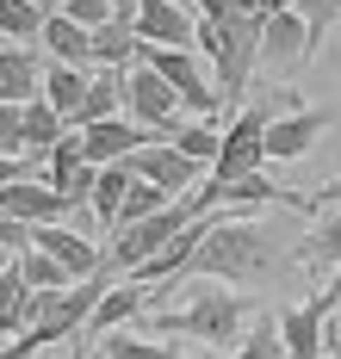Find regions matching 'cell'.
Segmentation results:
<instances>
[{"instance_id":"6","label":"cell","mask_w":341,"mask_h":359,"mask_svg":"<svg viewBox=\"0 0 341 359\" xmlns=\"http://www.w3.org/2000/svg\"><path fill=\"white\" fill-rule=\"evenodd\" d=\"M137 62L161 69L168 81H174V93L187 100L192 118H205V124H211V111H218V87H211V74H205V62H199L192 50H174V43H143V56H137Z\"/></svg>"},{"instance_id":"18","label":"cell","mask_w":341,"mask_h":359,"mask_svg":"<svg viewBox=\"0 0 341 359\" xmlns=\"http://www.w3.org/2000/svg\"><path fill=\"white\" fill-rule=\"evenodd\" d=\"M100 359H205V353H192V347H168V341L131 334V328H112V334H100Z\"/></svg>"},{"instance_id":"14","label":"cell","mask_w":341,"mask_h":359,"mask_svg":"<svg viewBox=\"0 0 341 359\" xmlns=\"http://www.w3.org/2000/svg\"><path fill=\"white\" fill-rule=\"evenodd\" d=\"M44 93V62L32 43H6L0 50V106H25Z\"/></svg>"},{"instance_id":"30","label":"cell","mask_w":341,"mask_h":359,"mask_svg":"<svg viewBox=\"0 0 341 359\" xmlns=\"http://www.w3.org/2000/svg\"><path fill=\"white\" fill-rule=\"evenodd\" d=\"M0 155H25V106H0Z\"/></svg>"},{"instance_id":"12","label":"cell","mask_w":341,"mask_h":359,"mask_svg":"<svg viewBox=\"0 0 341 359\" xmlns=\"http://www.w3.org/2000/svg\"><path fill=\"white\" fill-rule=\"evenodd\" d=\"M323 130H329V111H279L267 124V161H298V155H310V149L323 143Z\"/></svg>"},{"instance_id":"9","label":"cell","mask_w":341,"mask_h":359,"mask_svg":"<svg viewBox=\"0 0 341 359\" xmlns=\"http://www.w3.org/2000/svg\"><path fill=\"white\" fill-rule=\"evenodd\" d=\"M124 168L137 180H155L168 198H180V192H192V180H199L205 161H192L180 143H149V149H137V155H124Z\"/></svg>"},{"instance_id":"15","label":"cell","mask_w":341,"mask_h":359,"mask_svg":"<svg viewBox=\"0 0 341 359\" xmlns=\"http://www.w3.org/2000/svg\"><path fill=\"white\" fill-rule=\"evenodd\" d=\"M38 50H50V62H75V69H93V32H87V25H75L62 6L44 19Z\"/></svg>"},{"instance_id":"35","label":"cell","mask_w":341,"mask_h":359,"mask_svg":"<svg viewBox=\"0 0 341 359\" xmlns=\"http://www.w3.org/2000/svg\"><path fill=\"white\" fill-rule=\"evenodd\" d=\"M6 341H13V328H6V323H0V347H6Z\"/></svg>"},{"instance_id":"22","label":"cell","mask_w":341,"mask_h":359,"mask_svg":"<svg viewBox=\"0 0 341 359\" xmlns=\"http://www.w3.org/2000/svg\"><path fill=\"white\" fill-rule=\"evenodd\" d=\"M229 359H286V334H279V316L267 310V316H255L248 323V334L229 347Z\"/></svg>"},{"instance_id":"32","label":"cell","mask_w":341,"mask_h":359,"mask_svg":"<svg viewBox=\"0 0 341 359\" xmlns=\"http://www.w3.org/2000/svg\"><path fill=\"white\" fill-rule=\"evenodd\" d=\"M236 6H242V13H261V19H267V13H286V6H298V0H236Z\"/></svg>"},{"instance_id":"26","label":"cell","mask_w":341,"mask_h":359,"mask_svg":"<svg viewBox=\"0 0 341 359\" xmlns=\"http://www.w3.org/2000/svg\"><path fill=\"white\" fill-rule=\"evenodd\" d=\"M161 205H168V192H161L155 180H137V186H131V198H124V211H118V229H124V223H143V217H155Z\"/></svg>"},{"instance_id":"8","label":"cell","mask_w":341,"mask_h":359,"mask_svg":"<svg viewBox=\"0 0 341 359\" xmlns=\"http://www.w3.org/2000/svg\"><path fill=\"white\" fill-rule=\"evenodd\" d=\"M149 143H168V137H155L149 124H137L131 111H118L106 124H87L81 130V149H87L93 168H112V161H124V155H137V149H149Z\"/></svg>"},{"instance_id":"23","label":"cell","mask_w":341,"mask_h":359,"mask_svg":"<svg viewBox=\"0 0 341 359\" xmlns=\"http://www.w3.org/2000/svg\"><path fill=\"white\" fill-rule=\"evenodd\" d=\"M19 273H25V285H32V291H69V285H75V273H69L56 254H44V248L19 254Z\"/></svg>"},{"instance_id":"25","label":"cell","mask_w":341,"mask_h":359,"mask_svg":"<svg viewBox=\"0 0 341 359\" xmlns=\"http://www.w3.org/2000/svg\"><path fill=\"white\" fill-rule=\"evenodd\" d=\"M174 143L187 149L192 161H205V168H218V155H224V130H218V124H205V118H192L187 130L174 137Z\"/></svg>"},{"instance_id":"21","label":"cell","mask_w":341,"mask_h":359,"mask_svg":"<svg viewBox=\"0 0 341 359\" xmlns=\"http://www.w3.org/2000/svg\"><path fill=\"white\" fill-rule=\"evenodd\" d=\"M137 56H143V37L131 32V25H100V32H93V62H100V69H131V62H137Z\"/></svg>"},{"instance_id":"31","label":"cell","mask_w":341,"mask_h":359,"mask_svg":"<svg viewBox=\"0 0 341 359\" xmlns=\"http://www.w3.org/2000/svg\"><path fill=\"white\" fill-rule=\"evenodd\" d=\"M298 13L310 19V32L323 37V32H329V25L341 19V0H298Z\"/></svg>"},{"instance_id":"4","label":"cell","mask_w":341,"mask_h":359,"mask_svg":"<svg viewBox=\"0 0 341 359\" xmlns=\"http://www.w3.org/2000/svg\"><path fill=\"white\" fill-rule=\"evenodd\" d=\"M267 124H273V111L267 106H242L236 118H229L224 130V155H218V168H211V180H255L267 161Z\"/></svg>"},{"instance_id":"17","label":"cell","mask_w":341,"mask_h":359,"mask_svg":"<svg viewBox=\"0 0 341 359\" xmlns=\"http://www.w3.org/2000/svg\"><path fill=\"white\" fill-rule=\"evenodd\" d=\"M75 124L62 118V106H50V100H25V155H38V161H50V149L62 143Z\"/></svg>"},{"instance_id":"28","label":"cell","mask_w":341,"mask_h":359,"mask_svg":"<svg viewBox=\"0 0 341 359\" xmlns=\"http://www.w3.org/2000/svg\"><path fill=\"white\" fill-rule=\"evenodd\" d=\"M0 248H6V254H32V248H38V229H32L25 217L0 211Z\"/></svg>"},{"instance_id":"38","label":"cell","mask_w":341,"mask_h":359,"mask_svg":"<svg viewBox=\"0 0 341 359\" xmlns=\"http://www.w3.org/2000/svg\"><path fill=\"white\" fill-rule=\"evenodd\" d=\"M50 6H62V0H50Z\"/></svg>"},{"instance_id":"16","label":"cell","mask_w":341,"mask_h":359,"mask_svg":"<svg viewBox=\"0 0 341 359\" xmlns=\"http://www.w3.org/2000/svg\"><path fill=\"white\" fill-rule=\"evenodd\" d=\"M124 100H131V93H124V69H100V74H93V87H87V100L75 106V118H69V124H75V130L106 124V118H118V111H124Z\"/></svg>"},{"instance_id":"24","label":"cell","mask_w":341,"mask_h":359,"mask_svg":"<svg viewBox=\"0 0 341 359\" xmlns=\"http://www.w3.org/2000/svg\"><path fill=\"white\" fill-rule=\"evenodd\" d=\"M25 304H32V285H25V273H19V260H6L0 266V323L19 334V316H25Z\"/></svg>"},{"instance_id":"34","label":"cell","mask_w":341,"mask_h":359,"mask_svg":"<svg viewBox=\"0 0 341 359\" xmlns=\"http://www.w3.org/2000/svg\"><path fill=\"white\" fill-rule=\"evenodd\" d=\"M323 359H341V334H329V347H323Z\"/></svg>"},{"instance_id":"27","label":"cell","mask_w":341,"mask_h":359,"mask_svg":"<svg viewBox=\"0 0 341 359\" xmlns=\"http://www.w3.org/2000/svg\"><path fill=\"white\" fill-rule=\"evenodd\" d=\"M62 13H69L75 25H87V32H100V25L118 19V0H62Z\"/></svg>"},{"instance_id":"19","label":"cell","mask_w":341,"mask_h":359,"mask_svg":"<svg viewBox=\"0 0 341 359\" xmlns=\"http://www.w3.org/2000/svg\"><path fill=\"white\" fill-rule=\"evenodd\" d=\"M87 87H93V69H75V62H50L44 69V100L62 106V118H75V106L87 100Z\"/></svg>"},{"instance_id":"5","label":"cell","mask_w":341,"mask_h":359,"mask_svg":"<svg viewBox=\"0 0 341 359\" xmlns=\"http://www.w3.org/2000/svg\"><path fill=\"white\" fill-rule=\"evenodd\" d=\"M335 304H341V266H335V279L316 291L310 304H298V310H273V316H279V334H286V359H323V347H329L323 323L335 316Z\"/></svg>"},{"instance_id":"33","label":"cell","mask_w":341,"mask_h":359,"mask_svg":"<svg viewBox=\"0 0 341 359\" xmlns=\"http://www.w3.org/2000/svg\"><path fill=\"white\" fill-rule=\"evenodd\" d=\"M316 198H323V205H341V180H335V186H323Z\"/></svg>"},{"instance_id":"37","label":"cell","mask_w":341,"mask_h":359,"mask_svg":"<svg viewBox=\"0 0 341 359\" xmlns=\"http://www.w3.org/2000/svg\"><path fill=\"white\" fill-rule=\"evenodd\" d=\"M75 359H81V334H75Z\"/></svg>"},{"instance_id":"39","label":"cell","mask_w":341,"mask_h":359,"mask_svg":"<svg viewBox=\"0 0 341 359\" xmlns=\"http://www.w3.org/2000/svg\"><path fill=\"white\" fill-rule=\"evenodd\" d=\"M0 50H6V37H0Z\"/></svg>"},{"instance_id":"10","label":"cell","mask_w":341,"mask_h":359,"mask_svg":"<svg viewBox=\"0 0 341 359\" xmlns=\"http://www.w3.org/2000/svg\"><path fill=\"white\" fill-rule=\"evenodd\" d=\"M38 248L56 254V260L75 273V285H81V279H93V273H106V248H100L93 236H81L75 223H38Z\"/></svg>"},{"instance_id":"20","label":"cell","mask_w":341,"mask_h":359,"mask_svg":"<svg viewBox=\"0 0 341 359\" xmlns=\"http://www.w3.org/2000/svg\"><path fill=\"white\" fill-rule=\"evenodd\" d=\"M131 186H137V174H131L124 161H112V168H100V186H93V205H87V211L100 217V223H112V229H118V211H124Z\"/></svg>"},{"instance_id":"36","label":"cell","mask_w":341,"mask_h":359,"mask_svg":"<svg viewBox=\"0 0 341 359\" xmlns=\"http://www.w3.org/2000/svg\"><path fill=\"white\" fill-rule=\"evenodd\" d=\"M6 260H19V254H6V248H0V266H6Z\"/></svg>"},{"instance_id":"1","label":"cell","mask_w":341,"mask_h":359,"mask_svg":"<svg viewBox=\"0 0 341 359\" xmlns=\"http://www.w3.org/2000/svg\"><path fill=\"white\" fill-rule=\"evenodd\" d=\"M149 323L161 328V334H180V341L236 347L255 316H248V297H236V285L205 279V291H192V304H180V310H149Z\"/></svg>"},{"instance_id":"2","label":"cell","mask_w":341,"mask_h":359,"mask_svg":"<svg viewBox=\"0 0 341 359\" xmlns=\"http://www.w3.org/2000/svg\"><path fill=\"white\" fill-rule=\"evenodd\" d=\"M267 273H273V242L261 236V223H248L236 211L211 229V242L187 266V279H224V285H255Z\"/></svg>"},{"instance_id":"29","label":"cell","mask_w":341,"mask_h":359,"mask_svg":"<svg viewBox=\"0 0 341 359\" xmlns=\"http://www.w3.org/2000/svg\"><path fill=\"white\" fill-rule=\"evenodd\" d=\"M310 260L341 266V217H323V223H316V236H310Z\"/></svg>"},{"instance_id":"11","label":"cell","mask_w":341,"mask_h":359,"mask_svg":"<svg viewBox=\"0 0 341 359\" xmlns=\"http://www.w3.org/2000/svg\"><path fill=\"white\" fill-rule=\"evenodd\" d=\"M137 37H143V43L199 50V19L187 13V0H143V13H137Z\"/></svg>"},{"instance_id":"13","label":"cell","mask_w":341,"mask_h":359,"mask_svg":"<svg viewBox=\"0 0 341 359\" xmlns=\"http://www.w3.org/2000/svg\"><path fill=\"white\" fill-rule=\"evenodd\" d=\"M310 43H316V32H310V19H304L298 6H286V13H267L261 56H273L279 69H298L304 56H310Z\"/></svg>"},{"instance_id":"3","label":"cell","mask_w":341,"mask_h":359,"mask_svg":"<svg viewBox=\"0 0 341 359\" xmlns=\"http://www.w3.org/2000/svg\"><path fill=\"white\" fill-rule=\"evenodd\" d=\"M124 93H131V100H124V111H131L137 124H149L155 137H168V143L192 124L187 100L174 93V81H168L161 69H149V62H131V69H124Z\"/></svg>"},{"instance_id":"7","label":"cell","mask_w":341,"mask_h":359,"mask_svg":"<svg viewBox=\"0 0 341 359\" xmlns=\"http://www.w3.org/2000/svg\"><path fill=\"white\" fill-rule=\"evenodd\" d=\"M0 211L25 217V223L38 229V223H69V217H75V211H87V205L62 198V192H56L50 180H32V174H25V180H6V186H0Z\"/></svg>"}]
</instances>
